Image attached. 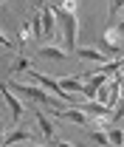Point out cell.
<instances>
[{
  "instance_id": "cell-22",
  "label": "cell",
  "mask_w": 124,
  "mask_h": 147,
  "mask_svg": "<svg viewBox=\"0 0 124 147\" xmlns=\"http://www.w3.org/2000/svg\"><path fill=\"white\" fill-rule=\"evenodd\" d=\"M121 23H124V11H121Z\"/></svg>"
},
{
  "instance_id": "cell-20",
  "label": "cell",
  "mask_w": 124,
  "mask_h": 147,
  "mask_svg": "<svg viewBox=\"0 0 124 147\" xmlns=\"http://www.w3.org/2000/svg\"><path fill=\"white\" fill-rule=\"evenodd\" d=\"M119 31H121V34H124V23H119Z\"/></svg>"
},
{
  "instance_id": "cell-2",
  "label": "cell",
  "mask_w": 124,
  "mask_h": 147,
  "mask_svg": "<svg viewBox=\"0 0 124 147\" xmlns=\"http://www.w3.org/2000/svg\"><path fill=\"white\" fill-rule=\"evenodd\" d=\"M119 26H107L105 28V34H102V51H105L110 59H119V51H121V45H119Z\"/></svg>"
},
{
  "instance_id": "cell-19",
  "label": "cell",
  "mask_w": 124,
  "mask_h": 147,
  "mask_svg": "<svg viewBox=\"0 0 124 147\" xmlns=\"http://www.w3.org/2000/svg\"><path fill=\"white\" fill-rule=\"evenodd\" d=\"M0 42H3V48H6V51H14V45H11V42H9V40H6V34L0 37Z\"/></svg>"
},
{
  "instance_id": "cell-11",
  "label": "cell",
  "mask_w": 124,
  "mask_h": 147,
  "mask_svg": "<svg viewBox=\"0 0 124 147\" xmlns=\"http://www.w3.org/2000/svg\"><path fill=\"white\" fill-rule=\"evenodd\" d=\"M40 57H48V59H68V51H62V48H56V45H45V48H40Z\"/></svg>"
},
{
  "instance_id": "cell-3",
  "label": "cell",
  "mask_w": 124,
  "mask_h": 147,
  "mask_svg": "<svg viewBox=\"0 0 124 147\" xmlns=\"http://www.w3.org/2000/svg\"><path fill=\"white\" fill-rule=\"evenodd\" d=\"M0 93H3V102H6V105H9V110H11V119H9V122H11V125H14V122H20V116H23V102L14 96V91H11L6 82H3Z\"/></svg>"
},
{
  "instance_id": "cell-12",
  "label": "cell",
  "mask_w": 124,
  "mask_h": 147,
  "mask_svg": "<svg viewBox=\"0 0 124 147\" xmlns=\"http://www.w3.org/2000/svg\"><path fill=\"white\" fill-rule=\"evenodd\" d=\"M90 136H93V142H96V144H102V147H113V144H110V136H107V130H102V127H90Z\"/></svg>"
},
{
  "instance_id": "cell-6",
  "label": "cell",
  "mask_w": 124,
  "mask_h": 147,
  "mask_svg": "<svg viewBox=\"0 0 124 147\" xmlns=\"http://www.w3.org/2000/svg\"><path fill=\"white\" fill-rule=\"evenodd\" d=\"M56 116H59V119H68V122H73V125H88V122H90V116H88L82 108H65V110H56Z\"/></svg>"
},
{
  "instance_id": "cell-4",
  "label": "cell",
  "mask_w": 124,
  "mask_h": 147,
  "mask_svg": "<svg viewBox=\"0 0 124 147\" xmlns=\"http://www.w3.org/2000/svg\"><path fill=\"white\" fill-rule=\"evenodd\" d=\"M34 119H37V127L42 133V139H45V142H54V139H56V130H54L51 116H45L42 110H34Z\"/></svg>"
},
{
  "instance_id": "cell-8",
  "label": "cell",
  "mask_w": 124,
  "mask_h": 147,
  "mask_svg": "<svg viewBox=\"0 0 124 147\" xmlns=\"http://www.w3.org/2000/svg\"><path fill=\"white\" fill-rule=\"evenodd\" d=\"M20 142H31V133L28 130H11V133H3V147L9 144H20Z\"/></svg>"
},
{
  "instance_id": "cell-23",
  "label": "cell",
  "mask_w": 124,
  "mask_h": 147,
  "mask_svg": "<svg viewBox=\"0 0 124 147\" xmlns=\"http://www.w3.org/2000/svg\"><path fill=\"white\" fill-rule=\"evenodd\" d=\"M3 3H6V0H3Z\"/></svg>"
},
{
  "instance_id": "cell-7",
  "label": "cell",
  "mask_w": 124,
  "mask_h": 147,
  "mask_svg": "<svg viewBox=\"0 0 124 147\" xmlns=\"http://www.w3.org/2000/svg\"><path fill=\"white\" fill-rule=\"evenodd\" d=\"M73 54H79L82 59H90V62H96V65H105V62H110V57H107L105 51H96V48H76Z\"/></svg>"
},
{
  "instance_id": "cell-14",
  "label": "cell",
  "mask_w": 124,
  "mask_h": 147,
  "mask_svg": "<svg viewBox=\"0 0 124 147\" xmlns=\"http://www.w3.org/2000/svg\"><path fill=\"white\" fill-rule=\"evenodd\" d=\"M28 68H31V62H28L25 57H20L17 62H14V65L9 68V76H14V74H20V71H28Z\"/></svg>"
},
{
  "instance_id": "cell-16",
  "label": "cell",
  "mask_w": 124,
  "mask_h": 147,
  "mask_svg": "<svg viewBox=\"0 0 124 147\" xmlns=\"http://www.w3.org/2000/svg\"><path fill=\"white\" fill-rule=\"evenodd\" d=\"M28 40H34V34H31V26H28V23H25V26H23V28H20V42H23V45H25V42H28Z\"/></svg>"
},
{
  "instance_id": "cell-21",
  "label": "cell",
  "mask_w": 124,
  "mask_h": 147,
  "mask_svg": "<svg viewBox=\"0 0 124 147\" xmlns=\"http://www.w3.org/2000/svg\"><path fill=\"white\" fill-rule=\"evenodd\" d=\"M121 96H124V79H121Z\"/></svg>"
},
{
  "instance_id": "cell-10",
  "label": "cell",
  "mask_w": 124,
  "mask_h": 147,
  "mask_svg": "<svg viewBox=\"0 0 124 147\" xmlns=\"http://www.w3.org/2000/svg\"><path fill=\"white\" fill-rule=\"evenodd\" d=\"M31 34H34V40H42L45 37V26H42V11H37L34 17H31Z\"/></svg>"
},
{
  "instance_id": "cell-15",
  "label": "cell",
  "mask_w": 124,
  "mask_h": 147,
  "mask_svg": "<svg viewBox=\"0 0 124 147\" xmlns=\"http://www.w3.org/2000/svg\"><path fill=\"white\" fill-rule=\"evenodd\" d=\"M113 122H119V119H124V96L116 102V108H113V116H110Z\"/></svg>"
},
{
  "instance_id": "cell-1",
  "label": "cell",
  "mask_w": 124,
  "mask_h": 147,
  "mask_svg": "<svg viewBox=\"0 0 124 147\" xmlns=\"http://www.w3.org/2000/svg\"><path fill=\"white\" fill-rule=\"evenodd\" d=\"M48 6L56 14V23L62 28V37H65V51H76V37H79V20H76V11L59 6L56 0H48Z\"/></svg>"
},
{
  "instance_id": "cell-5",
  "label": "cell",
  "mask_w": 124,
  "mask_h": 147,
  "mask_svg": "<svg viewBox=\"0 0 124 147\" xmlns=\"http://www.w3.org/2000/svg\"><path fill=\"white\" fill-rule=\"evenodd\" d=\"M40 11H42V26H45V37H56V26H59V23H56V14H54V9L51 6H48V3H42V9H40Z\"/></svg>"
},
{
  "instance_id": "cell-18",
  "label": "cell",
  "mask_w": 124,
  "mask_h": 147,
  "mask_svg": "<svg viewBox=\"0 0 124 147\" xmlns=\"http://www.w3.org/2000/svg\"><path fill=\"white\" fill-rule=\"evenodd\" d=\"M51 147H73V144H68V142H62V139H54V142H51Z\"/></svg>"
},
{
  "instance_id": "cell-9",
  "label": "cell",
  "mask_w": 124,
  "mask_h": 147,
  "mask_svg": "<svg viewBox=\"0 0 124 147\" xmlns=\"http://www.w3.org/2000/svg\"><path fill=\"white\" fill-rule=\"evenodd\" d=\"M59 85H62L68 93H71V91L73 93H85V79H79L76 74H73V76H65V79H59Z\"/></svg>"
},
{
  "instance_id": "cell-13",
  "label": "cell",
  "mask_w": 124,
  "mask_h": 147,
  "mask_svg": "<svg viewBox=\"0 0 124 147\" xmlns=\"http://www.w3.org/2000/svg\"><path fill=\"white\" fill-rule=\"evenodd\" d=\"M105 130L110 136V144L113 147H124V130H119V127H105Z\"/></svg>"
},
{
  "instance_id": "cell-17",
  "label": "cell",
  "mask_w": 124,
  "mask_h": 147,
  "mask_svg": "<svg viewBox=\"0 0 124 147\" xmlns=\"http://www.w3.org/2000/svg\"><path fill=\"white\" fill-rule=\"evenodd\" d=\"M119 11H124V0H110V20L116 17Z\"/></svg>"
}]
</instances>
